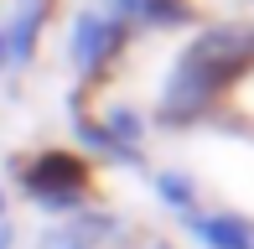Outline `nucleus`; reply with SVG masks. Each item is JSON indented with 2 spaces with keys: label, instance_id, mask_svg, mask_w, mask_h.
Returning a JSON list of instances; mask_svg holds the SVG:
<instances>
[{
  "label": "nucleus",
  "instance_id": "1",
  "mask_svg": "<svg viewBox=\"0 0 254 249\" xmlns=\"http://www.w3.org/2000/svg\"><path fill=\"white\" fill-rule=\"evenodd\" d=\"M0 62H5V37H0Z\"/></svg>",
  "mask_w": 254,
  "mask_h": 249
}]
</instances>
